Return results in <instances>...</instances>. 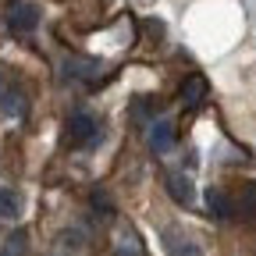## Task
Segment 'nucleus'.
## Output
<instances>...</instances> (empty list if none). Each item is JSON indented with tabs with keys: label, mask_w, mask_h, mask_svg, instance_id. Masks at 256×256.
<instances>
[{
	"label": "nucleus",
	"mask_w": 256,
	"mask_h": 256,
	"mask_svg": "<svg viewBox=\"0 0 256 256\" xmlns=\"http://www.w3.org/2000/svg\"><path fill=\"white\" fill-rule=\"evenodd\" d=\"M64 139H68L72 150H86L100 139V121H96L89 110H75L68 118V128H64Z\"/></svg>",
	"instance_id": "f257e3e1"
},
{
	"label": "nucleus",
	"mask_w": 256,
	"mask_h": 256,
	"mask_svg": "<svg viewBox=\"0 0 256 256\" xmlns=\"http://www.w3.org/2000/svg\"><path fill=\"white\" fill-rule=\"evenodd\" d=\"M8 25H11L14 36H28V32L40 25V8L36 4H14L11 14H8Z\"/></svg>",
	"instance_id": "f03ea898"
},
{
	"label": "nucleus",
	"mask_w": 256,
	"mask_h": 256,
	"mask_svg": "<svg viewBox=\"0 0 256 256\" xmlns=\"http://www.w3.org/2000/svg\"><path fill=\"white\" fill-rule=\"evenodd\" d=\"M146 139H150V150L153 153H168L174 146V124L168 118H156L150 128H146Z\"/></svg>",
	"instance_id": "7ed1b4c3"
},
{
	"label": "nucleus",
	"mask_w": 256,
	"mask_h": 256,
	"mask_svg": "<svg viewBox=\"0 0 256 256\" xmlns=\"http://www.w3.org/2000/svg\"><path fill=\"white\" fill-rule=\"evenodd\" d=\"M164 246H168V256H203L200 242H196V238H188V235L178 232V228L164 232Z\"/></svg>",
	"instance_id": "20e7f679"
},
{
	"label": "nucleus",
	"mask_w": 256,
	"mask_h": 256,
	"mask_svg": "<svg viewBox=\"0 0 256 256\" xmlns=\"http://www.w3.org/2000/svg\"><path fill=\"white\" fill-rule=\"evenodd\" d=\"M168 192H171L178 203H185V206L196 200V188H192V182H188L185 171H171V174H168Z\"/></svg>",
	"instance_id": "39448f33"
},
{
	"label": "nucleus",
	"mask_w": 256,
	"mask_h": 256,
	"mask_svg": "<svg viewBox=\"0 0 256 256\" xmlns=\"http://www.w3.org/2000/svg\"><path fill=\"white\" fill-rule=\"evenodd\" d=\"M203 96H206V78H203V75H188V78L182 82V104H185L188 110L200 107Z\"/></svg>",
	"instance_id": "423d86ee"
},
{
	"label": "nucleus",
	"mask_w": 256,
	"mask_h": 256,
	"mask_svg": "<svg viewBox=\"0 0 256 256\" xmlns=\"http://www.w3.org/2000/svg\"><path fill=\"white\" fill-rule=\"evenodd\" d=\"M0 110H4L8 118H22L25 114V92L18 86H4L0 89Z\"/></svg>",
	"instance_id": "0eeeda50"
},
{
	"label": "nucleus",
	"mask_w": 256,
	"mask_h": 256,
	"mask_svg": "<svg viewBox=\"0 0 256 256\" xmlns=\"http://www.w3.org/2000/svg\"><path fill=\"white\" fill-rule=\"evenodd\" d=\"M206 206H210V214H214V217H220V220H228V217L235 214V203L224 196L220 188H210V192H206Z\"/></svg>",
	"instance_id": "6e6552de"
},
{
	"label": "nucleus",
	"mask_w": 256,
	"mask_h": 256,
	"mask_svg": "<svg viewBox=\"0 0 256 256\" xmlns=\"http://www.w3.org/2000/svg\"><path fill=\"white\" fill-rule=\"evenodd\" d=\"M235 214H242L246 220H256V182H246L242 185L238 203H235Z\"/></svg>",
	"instance_id": "1a4fd4ad"
},
{
	"label": "nucleus",
	"mask_w": 256,
	"mask_h": 256,
	"mask_svg": "<svg viewBox=\"0 0 256 256\" xmlns=\"http://www.w3.org/2000/svg\"><path fill=\"white\" fill-rule=\"evenodd\" d=\"M28 249V235L25 232H11L4 242H0V256H25Z\"/></svg>",
	"instance_id": "9d476101"
},
{
	"label": "nucleus",
	"mask_w": 256,
	"mask_h": 256,
	"mask_svg": "<svg viewBox=\"0 0 256 256\" xmlns=\"http://www.w3.org/2000/svg\"><path fill=\"white\" fill-rule=\"evenodd\" d=\"M18 196L11 188H0V220H11V217H18Z\"/></svg>",
	"instance_id": "9b49d317"
},
{
	"label": "nucleus",
	"mask_w": 256,
	"mask_h": 256,
	"mask_svg": "<svg viewBox=\"0 0 256 256\" xmlns=\"http://www.w3.org/2000/svg\"><path fill=\"white\" fill-rule=\"evenodd\" d=\"M118 256H139V246L132 242V246H128V249H118Z\"/></svg>",
	"instance_id": "f8f14e48"
}]
</instances>
